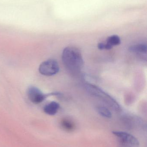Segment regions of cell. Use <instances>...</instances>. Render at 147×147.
Returning <instances> with one entry per match:
<instances>
[{"label": "cell", "instance_id": "obj_1", "mask_svg": "<svg viewBox=\"0 0 147 147\" xmlns=\"http://www.w3.org/2000/svg\"><path fill=\"white\" fill-rule=\"evenodd\" d=\"M62 59L65 67L71 73H79L83 67V56L81 52L76 47H67L64 49Z\"/></svg>", "mask_w": 147, "mask_h": 147}, {"label": "cell", "instance_id": "obj_2", "mask_svg": "<svg viewBox=\"0 0 147 147\" xmlns=\"http://www.w3.org/2000/svg\"><path fill=\"white\" fill-rule=\"evenodd\" d=\"M85 88L91 95L98 98L115 110L121 109L120 105L117 101L99 87L91 84H87L85 85Z\"/></svg>", "mask_w": 147, "mask_h": 147}, {"label": "cell", "instance_id": "obj_3", "mask_svg": "<svg viewBox=\"0 0 147 147\" xmlns=\"http://www.w3.org/2000/svg\"><path fill=\"white\" fill-rule=\"evenodd\" d=\"M113 134L117 138L120 147H139L137 139L132 135L121 131H114Z\"/></svg>", "mask_w": 147, "mask_h": 147}, {"label": "cell", "instance_id": "obj_4", "mask_svg": "<svg viewBox=\"0 0 147 147\" xmlns=\"http://www.w3.org/2000/svg\"><path fill=\"white\" fill-rule=\"evenodd\" d=\"M41 74L46 76H52L58 73L59 65L54 59H48L41 63L39 69Z\"/></svg>", "mask_w": 147, "mask_h": 147}, {"label": "cell", "instance_id": "obj_5", "mask_svg": "<svg viewBox=\"0 0 147 147\" xmlns=\"http://www.w3.org/2000/svg\"><path fill=\"white\" fill-rule=\"evenodd\" d=\"M27 96L30 101L35 104H38L43 102L47 97L52 95H60L57 92L50 93V94H44L39 89L35 86H31L28 89Z\"/></svg>", "mask_w": 147, "mask_h": 147}, {"label": "cell", "instance_id": "obj_6", "mask_svg": "<svg viewBox=\"0 0 147 147\" xmlns=\"http://www.w3.org/2000/svg\"><path fill=\"white\" fill-rule=\"evenodd\" d=\"M60 107L59 104L57 102L53 101L45 105L44 108V111L47 115H54L58 111Z\"/></svg>", "mask_w": 147, "mask_h": 147}, {"label": "cell", "instance_id": "obj_7", "mask_svg": "<svg viewBox=\"0 0 147 147\" xmlns=\"http://www.w3.org/2000/svg\"><path fill=\"white\" fill-rule=\"evenodd\" d=\"M147 45L145 44L133 45L130 46L129 48V51L130 52L142 54H146L147 53Z\"/></svg>", "mask_w": 147, "mask_h": 147}, {"label": "cell", "instance_id": "obj_8", "mask_svg": "<svg viewBox=\"0 0 147 147\" xmlns=\"http://www.w3.org/2000/svg\"><path fill=\"white\" fill-rule=\"evenodd\" d=\"M121 43V38L117 35H113L110 36L107 38L106 41V44L112 48L115 46L119 45Z\"/></svg>", "mask_w": 147, "mask_h": 147}, {"label": "cell", "instance_id": "obj_9", "mask_svg": "<svg viewBox=\"0 0 147 147\" xmlns=\"http://www.w3.org/2000/svg\"><path fill=\"white\" fill-rule=\"evenodd\" d=\"M61 124L62 127L66 131H72L75 129V125L74 123L69 119H63L61 121Z\"/></svg>", "mask_w": 147, "mask_h": 147}, {"label": "cell", "instance_id": "obj_10", "mask_svg": "<svg viewBox=\"0 0 147 147\" xmlns=\"http://www.w3.org/2000/svg\"><path fill=\"white\" fill-rule=\"evenodd\" d=\"M97 111L100 115L105 118H110L112 117V114L110 111L104 106H98L97 108Z\"/></svg>", "mask_w": 147, "mask_h": 147}]
</instances>
